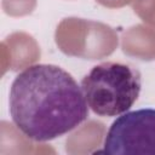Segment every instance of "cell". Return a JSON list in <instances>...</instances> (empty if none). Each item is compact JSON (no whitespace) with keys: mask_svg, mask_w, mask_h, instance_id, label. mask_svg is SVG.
<instances>
[{"mask_svg":"<svg viewBox=\"0 0 155 155\" xmlns=\"http://www.w3.org/2000/svg\"><path fill=\"white\" fill-rule=\"evenodd\" d=\"M8 103L16 127L35 142L56 139L88 117L81 86L54 64H34L17 74Z\"/></svg>","mask_w":155,"mask_h":155,"instance_id":"6da1fadb","label":"cell"},{"mask_svg":"<svg viewBox=\"0 0 155 155\" xmlns=\"http://www.w3.org/2000/svg\"><path fill=\"white\" fill-rule=\"evenodd\" d=\"M88 108L99 116H117L136 103L142 80L138 69L116 62L94 65L81 80Z\"/></svg>","mask_w":155,"mask_h":155,"instance_id":"7a4b0ae2","label":"cell"},{"mask_svg":"<svg viewBox=\"0 0 155 155\" xmlns=\"http://www.w3.org/2000/svg\"><path fill=\"white\" fill-rule=\"evenodd\" d=\"M103 145L108 154H155V109L121 114L110 125Z\"/></svg>","mask_w":155,"mask_h":155,"instance_id":"3957f363","label":"cell"}]
</instances>
